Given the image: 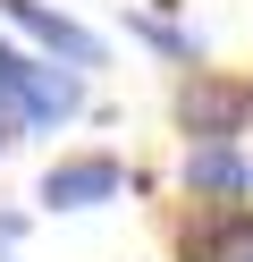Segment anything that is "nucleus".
<instances>
[{
  "instance_id": "obj_4",
  "label": "nucleus",
  "mask_w": 253,
  "mask_h": 262,
  "mask_svg": "<svg viewBox=\"0 0 253 262\" xmlns=\"http://www.w3.org/2000/svg\"><path fill=\"white\" fill-rule=\"evenodd\" d=\"M0 17H9L17 34H34L51 59H67V68H101V34H84L67 9H51V0H0Z\"/></svg>"
},
{
  "instance_id": "obj_9",
  "label": "nucleus",
  "mask_w": 253,
  "mask_h": 262,
  "mask_svg": "<svg viewBox=\"0 0 253 262\" xmlns=\"http://www.w3.org/2000/svg\"><path fill=\"white\" fill-rule=\"evenodd\" d=\"M245 262H253V245H245Z\"/></svg>"
},
{
  "instance_id": "obj_7",
  "label": "nucleus",
  "mask_w": 253,
  "mask_h": 262,
  "mask_svg": "<svg viewBox=\"0 0 253 262\" xmlns=\"http://www.w3.org/2000/svg\"><path fill=\"white\" fill-rule=\"evenodd\" d=\"M135 34H144L152 51H169V59H194V34H177L169 17H135Z\"/></svg>"
},
{
  "instance_id": "obj_6",
  "label": "nucleus",
  "mask_w": 253,
  "mask_h": 262,
  "mask_svg": "<svg viewBox=\"0 0 253 262\" xmlns=\"http://www.w3.org/2000/svg\"><path fill=\"white\" fill-rule=\"evenodd\" d=\"M186 194H202V203H236V194H253V161L236 152V144H186Z\"/></svg>"
},
{
  "instance_id": "obj_5",
  "label": "nucleus",
  "mask_w": 253,
  "mask_h": 262,
  "mask_svg": "<svg viewBox=\"0 0 253 262\" xmlns=\"http://www.w3.org/2000/svg\"><path fill=\"white\" fill-rule=\"evenodd\" d=\"M245 245H253V203L236 194V203H194L177 254L186 262H245Z\"/></svg>"
},
{
  "instance_id": "obj_8",
  "label": "nucleus",
  "mask_w": 253,
  "mask_h": 262,
  "mask_svg": "<svg viewBox=\"0 0 253 262\" xmlns=\"http://www.w3.org/2000/svg\"><path fill=\"white\" fill-rule=\"evenodd\" d=\"M0 152H9V119H0Z\"/></svg>"
},
{
  "instance_id": "obj_2",
  "label": "nucleus",
  "mask_w": 253,
  "mask_h": 262,
  "mask_svg": "<svg viewBox=\"0 0 253 262\" xmlns=\"http://www.w3.org/2000/svg\"><path fill=\"white\" fill-rule=\"evenodd\" d=\"M245 119H253V85L245 76H186L177 85V127H186V144H236L245 136Z\"/></svg>"
},
{
  "instance_id": "obj_3",
  "label": "nucleus",
  "mask_w": 253,
  "mask_h": 262,
  "mask_svg": "<svg viewBox=\"0 0 253 262\" xmlns=\"http://www.w3.org/2000/svg\"><path fill=\"white\" fill-rule=\"evenodd\" d=\"M135 178H127V161L118 152H59L42 169V203L51 211H101V203H118Z\"/></svg>"
},
{
  "instance_id": "obj_1",
  "label": "nucleus",
  "mask_w": 253,
  "mask_h": 262,
  "mask_svg": "<svg viewBox=\"0 0 253 262\" xmlns=\"http://www.w3.org/2000/svg\"><path fill=\"white\" fill-rule=\"evenodd\" d=\"M84 110V68H59V59H26L0 42V119L9 127H59Z\"/></svg>"
}]
</instances>
